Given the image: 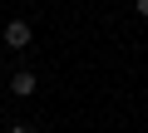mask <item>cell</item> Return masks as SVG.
Returning <instances> with one entry per match:
<instances>
[{"mask_svg": "<svg viewBox=\"0 0 148 133\" xmlns=\"http://www.w3.org/2000/svg\"><path fill=\"white\" fill-rule=\"evenodd\" d=\"M5 44H10V49H30V44H35L30 20H10V25H5Z\"/></svg>", "mask_w": 148, "mask_h": 133, "instance_id": "6da1fadb", "label": "cell"}, {"mask_svg": "<svg viewBox=\"0 0 148 133\" xmlns=\"http://www.w3.org/2000/svg\"><path fill=\"white\" fill-rule=\"evenodd\" d=\"M133 10H138V15H143V20H148V0H133Z\"/></svg>", "mask_w": 148, "mask_h": 133, "instance_id": "3957f363", "label": "cell"}, {"mask_svg": "<svg viewBox=\"0 0 148 133\" xmlns=\"http://www.w3.org/2000/svg\"><path fill=\"white\" fill-rule=\"evenodd\" d=\"M10 133H35V128L30 123H10Z\"/></svg>", "mask_w": 148, "mask_h": 133, "instance_id": "277c9868", "label": "cell"}, {"mask_svg": "<svg viewBox=\"0 0 148 133\" xmlns=\"http://www.w3.org/2000/svg\"><path fill=\"white\" fill-rule=\"evenodd\" d=\"M35 89H40V79H35L30 69H15V74H10V94H20V99H30Z\"/></svg>", "mask_w": 148, "mask_h": 133, "instance_id": "7a4b0ae2", "label": "cell"}]
</instances>
